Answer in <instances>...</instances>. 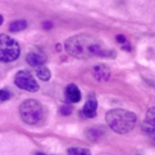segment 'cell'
Listing matches in <instances>:
<instances>
[{
	"label": "cell",
	"instance_id": "1",
	"mask_svg": "<svg viewBox=\"0 0 155 155\" xmlns=\"http://www.w3.org/2000/svg\"><path fill=\"white\" fill-rule=\"evenodd\" d=\"M65 49L71 56L80 60L91 58H114L117 53L110 49L102 41L88 34H78L71 36L65 41Z\"/></svg>",
	"mask_w": 155,
	"mask_h": 155
},
{
	"label": "cell",
	"instance_id": "2",
	"mask_svg": "<svg viewBox=\"0 0 155 155\" xmlns=\"http://www.w3.org/2000/svg\"><path fill=\"white\" fill-rule=\"evenodd\" d=\"M105 119L108 127L119 134H127L131 132L137 122V117L134 113L121 108L110 110L106 114Z\"/></svg>",
	"mask_w": 155,
	"mask_h": 155
},
{
	"label": "cell",
	"instance_id": "3",
	"mask_svg": "<svg viewBox=\"0 0 155 155\" xmlns=\"http://www.w3.org/2000/svg\"><path fill=\"white\" fill-rule=\"evenodd\" d=\"M20 117L27 124H36L43 118V106L37 100L29 99L22 102L19 108Z\"/></svg>",
	"mask_w": 155,
	"mask_h": 155
},
{
	"label": "cell",
	"instance_id": "4",
	"mask_svg": "<svg viewBox=\"0 0 155 155\" xmlns=\"http://www.w3.org/2000/svg\"><path fill=\"white\" fill-rule=\"evenodd\" d=\"M20 54L18 43L9 35L0 34V62L10 63L17 60Z\"/></svg>",
	"mask_w": 155,
	"mask_h": 155
},
{
	"label": "cell",
	"instance_id": "5",
	"mask_svg": "<svg viewBox=\"0 0 155 155\" xmlns=\"http://www.w3.org/2000/svg\"><path fill=\"white\" fill-rule=\"evenodd\" d=\"M16 86L19 87L20 89L30 91V93H35L38 91L39 86L33 75L27 70H20L16 73L15 79H14Z\"/></svg>",
	"mask_w": 155,
	"mask_h": 155
},
{
	"label": "cell",
	"instance_id": "6",
	"mask_svg": "<svg viewBox=\"0 0 155 155\" xmlns=\"http://www.w3.org/2000/svg\"><path fill=\"white\" fill-rule=\"evenodd\" d=\"M27 62L33 67H41L44 66L47 62V56L44 52L41 51H32L27 55Z\"/></svg>",
	"mask_w": 155,
	"mask_h": 155
},
{
	"label": "cell",
	"instance_id": "7",
	"mask_svg": "<svg viewBox=\"0 0 155 155\" xmlns=\"http://www.w3.org/2000/svg\"><path fill=\"white\" fill-rule=\"evenodd\" d=\"M93 74L95 79L100 82H105L110 79V70L108 66L104 64H98L94 67L93 69Z\"/></svg>",
	"mask_w": 155,
	"mask_h": 155
},
{
	"label": "cell",
	"instance_id": "8",
	"mask_svg": "<svg viewBox=\"0 0 155 155\" xmlns=\"http://www.w3.org/2000/svg\"><path fill=\"white\" fill-rule=\"evenodd\" d=\"M97 107H98V102L97 99L91 95V97L87 99L86 103H85L84 107H83V115L87 118H94L97 115Z\"/></svg>",
	"mask_w": 155,
	"mask_h": 155
},
{
	"label": "cell",
	"instance_id": "9",
	"mask_svg": "<svg viewBox=\"0 0 155 155\" xmlns=\"http://www.w3.org/2000/svg\"><path fill=\"white\" fill-rule=\"evenodd\" d=\"M65 97H66L67 102H69V103H77L81 100L80 89L78 88L77 85L69 84L65 91Z\"/></svg>",
	"mask_w": 155,
	"mask_h": 155
},
{
	"label": "cell",
	"instance_id": "10",
	"mask_svg": "<svg viewBox=\"0 0 155 155\" xmlns=\"http://www.w3.org/2000/svg\"><path fill=\"white\" fill-rule=\"evenodd\" d=\"M104 135V131L101 127H93L87 132V138H89L93 141H96L99 138H101Z\"/></svg>",
	"mask_w": 155,
	"mask_h": 155
},
{
	"label": "cell",
	"instance_id": "11",
	"mask_svg": "<svg viewBox=\"0 0 155 155\" xmlns=\"http://www.w3.org/2000/svg\"><path fill=\"white\" fill-rule=\"evenodd\" d=\"M27 26H28V24H27L26 20H15V21L11 22L10 24V31L11 32H19V31H22L25 30V29L27 28Z\"/></svg>",
	"mask_w": 155,
	"mask_h": 155
},
{
	"label": "cell",
	"instance_id": "12",
	"mask_svg": "<svg viewBox=\"0 0 155 155\" xmlns=\"http://www.w3.org/2000/svg\"><path fill=\"white\" fill-rule=\"evenodd\" d=\"M36 75L41 81H49L50 78H51V72H50V70L47 67L41 66V67H37Z\"/></svg>",
	"mask_w": 155,
	"mask_h": 155
},
{
	"label": "cell",
	"instance_id": "13",
	"mask_svg": "<svg viewBox=\"0 0 155 155\" xmlns=\"http://www.w3.org/2000/svg\"><path fill=\"white\" fill-rule=\"evenodd\" d=\"M67 153L68 155H91V151L85 148H70Z\"/></svg>",
	"mask_w": 155,
	"mask_h": 155
},
{
	"label": "cell",
	"instance_id": "14",
	"mask_svg": "<svg viewBox=\"0 0 155 155\" xmlns=\"http://www.w3.org/2000/svg\"><path fill=\"white\" fill-rule=\"evenodd\" d=\"M146 121L151 127H155V107H152L147 112L146 115Z\"/></svg>",
	"mask_w": 155,
	"mask_h": 155
},
{
	"label": "cell",
	"instance_id": "15",
	"mask_svg": "<svg viewBox=\"0 0 155 155\" xmlns=\"http://www.w3.org/2000/svg\"><path fill=\"white\" fill-rule=\"evenodd\" d=\"M11 98V94L7 89H0V103L9 100Z\"/></svg>",
	"mask_w": 155,
	"mask_h": 155
},
{
	"label": "cell",
	"instance_id": "16",
	"mask_svg": "<svg viewBox=\"0 0 155 155\" xmlns=\"http://www.w3.org/2000/svg\"><path fill=\"white\" fill-rule=\"evenodd\" d=\"M61 113H62L63 115H70L71 113H72V110H71V107L69 105H64L62 108H61Z\"/></svg>",
	"mask_w": 155,
	"mask_h": 155
},
{
	"label": "cell",
	"instance_id": "17",
	"mask_svg": "<svg viewBox=\"0 0 155 155\" xmlns=\"http://www.w3.org/2000/svg\"><path fill=\"white\" fill-rule=\"evenodd\" d=\"M143 131L146 132L147 134H149L151 137L155 138V127H144Z\"/></svg>",
	"mask_w": 155,
	"mask_h": 155
},
{
	"label": "cell",
	"instance_id": "18",
	"mask_svg": "<svg viewBox=\"0 0 155 155\" xmlns=\"http://www.w3.org/2000/svg\"><path fill=\"white\" fill-rule=\"evenodd\" d=\"M116 39L119 44H121V45H124V44L127 43V38H125V36H123V35H117Z\"/></svg>",
	"mask_w": 155,
	"mask_h": 155
},
{
	"label": "cell",
	"instance_id": "19",
	"mask_svg": "<svg viewBox=\"0 0 155 155\" xmlns=\"http://www.w3.org/2000/svg\"><path fill=\"white\" fill-rule=\"evenodd\" d=\"M43 28L45 29V30H50V29L52 28V24L50 21H45L43 24Z\"/></svg>",
	"mask_w": 155,
	"mask_h": 155
},
{
	"label": "cell",
	"instance_id": "20",
	"mask_svg": "<svg viewBox=\"0 0 155 155\" xmlns=\"http://www.w3.org/2000/svg\"><path fill=\"white\" fill-rule=\"evenodd\" d=\"M2 24H3V17L1 15H0V26H1Z\"/></svg>",
	"mask_w": 155,
	"mask_h": 155
},
{
	"label": "cell",
	"instance_id": "21",
	"mask_svg": "<svg viewBox=\"0 0 155 155\" xmlns=\"http://www.w3.org/2000/svg\"><path fill=\"white\" fill-rule=\"evenodd\" d=\"M35 155H47V154H45V153H41V152H37Z\"/></svg>",
	"mask_w": 155,
	"mask_h": 155
}]
</instances>
